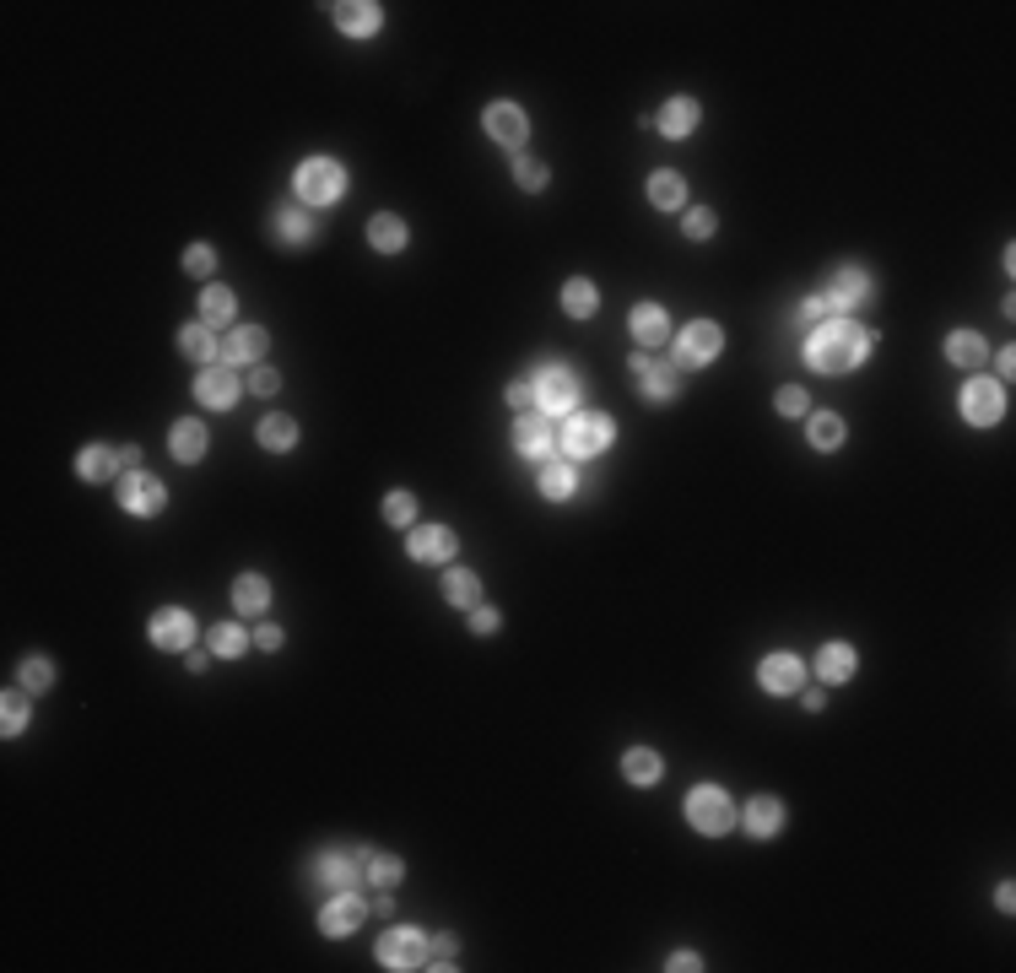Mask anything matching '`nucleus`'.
<instances>
[{
	"label": "nucleus",
	"mask_w": 1016,
	"mask_h": 973,
	"mask_svg": "<svg viewBox=\"0 0 1016 973\" xmlns=\"http://www.w3.org/2000/svg\"><path fill=\"white\" fill-rule=\"evenodd\" d=\"M854 649L849 644H822V655H817V676L822 682H854Z\"/></svg>",
	"instance_id": "nucleus-25"
},
{
	"label": "nucleus",
	"mask_w": 1016,
	"mask_h": 973,
	"mask_svg": "<svg viewBox=\"0 0 1016 973\" xmlns=\"http://www.w3.org/2000/svg\"><path fill=\"white\" fill-rule=\"evenodd\" d=\"M687 822H692L698 833H708V838L730 833V828H735V806H730V795L719 790V784H698V790L687 795Z\"/></svg>",
	"instance_id": "nucleus-3"
},
{
	"label": "nucleus",
	"mask_w": 1016,
	"mask_h": 973,
	"mask_svg": "<svg viewBox=\"0 0 1016 973\" xmlns=\"http://www.w3.org/2000/svg\"><path fill=\"white\" fill-rule=\"evenodd\" d=\"M514 444H519V455H530V460H552V417H541V411H525L519 417V428H514Z\"/></svg>",
	"instance_id": "nucleus-14"
},
{
	"label": "nucleus",
	"mask_w": 1016,
	"mask_h": 973,
	"mask_svg": "<svg viewBox=\"0 0 1016 973\" xmlns=\"http://www.w3.org/2000/svg\"><path fill=\"white\" fill-rule=\"evenodd\" d=\"M573 465L568 460H546L541 465V498H552V503H563V498H573Z\"/></svg>",
	"instance_id": "nucleus-30"
},
{
	"label": "nucleus",
	"mask_w": 1016,
	"mask_h": 973,
	"mask_svg": "<svg viewBox=\"0 0 1016 973\" xmlns=\"http://www.w3.org/2000/svg\"><path fill=\"white\" fill-rule=\"evenodd\" d=\"M514 173H519V184H525V190H541V184H546V168L536 163V157H519Z\"/></svg>",
	"instance_id": "nucleus-51"
},
{
	"label": "nucleus",
	"mask_w": 1016,
	"mask_h": 973,
	"mask_svg": "<svg viewBox=\"0 0 1016 973\" xmlns=\"http://www.w3.org/2000/svg\"><path fill=\"white\" fill-rule=\"evenodd\" d=\"M298 195L309 206H336L346 195V168L336 157H309V163L298 168Z\"/></svg>",
	"instance_id": "nucleus-2"
},
{
	"label": "nucleus",
	"mask_w": 1016,
	"mask_h": 973,
	"mask_svg": "<svg viewBox=\"0 0 1016 973\" xmlns=\"http://www.w3.org/2000/svg\"><path fill=\"white\" fill-rule=\"evenodd\" d=\"M6 709H0V730H6V736H22V730H28V692H6Z\"/></svg>",
	"instance_id": "nucleus-43"
},
{
	"label": "nucleus",
	"mask_w": 1016,
	"mask_h": 973,
	"mask_svg": "<svg viewBox=\"0 0 1016 973\" xmlns=\"http://www.w3.org/2000/svg\"><path fill=\"white\" fill-rule=\"evenodd\" d=\"M827 314H833V303H827L822 292H817V298H806V303H800V319H811V325H822Z\"/></svg>",
	"instance_id": "nucleus-54"
},
{
	"label": "nucleus",
	"mask_w": 1016,
	"mask_h": 973,
	"mask_svg": "<svg viewBox=\"0 0 1016 973\" xmlns=\"http://www.w3.org/2000/svg\"><path fill=\"white\" fill-rule=\"evenodd\" d=\"M595 303H600V292H595V282H584V276H573V282L563 287V309H568L573 319H590Z\"/></svg>",
	"instance_id": "nucleus-35"
},
{
	"label": "nucleus",
	"mask_w": 1016,
	"mask_h": 973,
	"mask_svg": "<svg viewBox=\"0 0 1016 973\" xmlns=\"http://www.w3.org/2000/svg\"><path fill=\"white\" fill-rule=\"evenodd\" d=\"M357 865H363V876L373 887H395L400 882V860L395 855H357Z\"/></svg>",
	"instance_id": "nucleus-42"
},
{
	"label": "nucleus",
	"mask_w": 1016,
	"mask_h": 973,
	"mask_svg": "<svg viewBox=\"0 0 1016 973\" xmlns=\"http://www.w3.org/2000/svg\"><path fill=\"white\" fill-rule=\"evenodd\" d=\"M806 406H811V401H806V390H800V384H784V390H779V411H784V417H806Z\"/></svg>",
	"instance_id": "nucleus-49"
},
{
	"label": "nucleus",
	"mask_w": 1016,
	"mask_h": 973,
	"mask_svg": "<svg viewBox=\"0 0 1016 973\" xmlns=\"http://www.w3.org/2000/svg\"><path fill=\"white\" fill-rule=\"evenodd\" d=\"M233 606L244 611V617H260V611L271 606V584H265L260 573H244V579L233 584Z\"/></svg>",
	"instance_id": "nucleus-26"
},
{
	"label": "nucleus",
	"mask_w": 1016,
	"mask_h": 973,
	"mask_svg": "<svg viewBox=\"0 0 1016 973\" xmlns=\"http://www.w3.org/2000/svg\"><path fill=\"white\" fill-rule=\"evenodd\" d=\"M222 352H227V363H233V368H244V363H260V357H265V330H254V325H238L233 336H227V346H222Z\"/></svg>",
	"instance_id": "nucleus-23"
},
{
	"label": "nucleus",
	"mask_w": 1016,
	"mask_h": 973,
	"mask_svg": "<svg viewBox=\"0 0 1016 973\" xmlns=\"http://www.w3.org/2000/svg\"><path fill=\"white\" fill-rule=\"evenodd\" d=\"M471 633H498V611L476 601V606H471Z\"/></svg>",
	"instance_id": "nucleus-53"
},
{
	"label": "nucleus",
	"mask_w": 1016,
	"mask_h": 973,
	"mask_svg": "<svg viewBox=\"0 0 1016 973\" xmlns=\"http://www.w3.org/2000/svg\"><path fill=\"white\" fill-rule=\"evenodd\" d=\"M260 444L271 449V455H287V449L298 444V422L292 417H265L260 422Z\"/></svg>",
	"instance_id": "nucleus-34"
},
{
	"label": "nucleus",
	"mask_w": 1016,
	"mask_h": 973,
	"mask_svg": "<svg viewBox=\"0 0 1016 973\" xmlns=\"http://www.w3.org/2000/svg\"><path fill=\"white\" fill-rule=\"evenodd\" d=\"M962 417L973 422V428H989V422L1006 417V384L1000 379H968V390H962Z\"/></svg>",
	"instance_id": "nucleus-7"
},
{
	"label": "nucleus",
	"mask_w": 1016,
	"mask_h": 973,
	"mask_svg": "<svg viewBox=\"0 0 1016 973\" xmlns=\"http://www.w3.org/2000/svg\"><path fill=\"white\" fill-rule=\"evenodd\" d=\"M233 319V292L227 287H206L200 292V325H227Z\"/></svg>",
	"instance_id": "nucleus-36"
},
{
	"label": "nucleus",
	"mask_w": 1016,
	"mask_h": 973,
	"mask_svg": "<svg viewBox=\"0 0 1016 973\" xmlns=\"http://www.w3.org/2000/svg\"><path fill=\"white\" fill-rule=\"evenodd\" d=\"M368 244L384 249V255H395V249H406V222L390 217V211H379V217L368 222Z\"/></svg>",
	"instance_id": "nucleus-29"
},
{
	"label": "nucleus",
	"mask_w": 1016,
	"mask_h": 973,
	"mask_svg": "<svg viewBox=\"0 0 1016 973\" xmlns=\"http://www.w3.org/2000/svg\"><path fill=\"white\" fill-rule=\"evenodd\" d=\"M152 644L157 649H190V638H195V617L190 611H179V606H168V611H157L152 617Z\"/></svg>",
	"instance_id": "nucleus-13"
},
{
	"label": "nucleus",
	"mask_w": 1016,
	"mask_h": 973,
	"mask_svg": "<svg viewBox=\"0 0 1016 973\" xmlns=\"http://www.w3.org/2000/svg\"><path fill=\"white\" fill-rule=\"evenodd\" d=\"M481 125H487V136H492V141H503L508 152H514V146L525 141V130H530V125H525V114H519L514 103H492V109L481 114Z\"/></svg>",
	"instance_id": "nucleus-17"
},
{
	"label": "nucleus",
	"mask_w": 1016,
	"mask_h": 973,
	"mask_svg": "<svg viewBox=\"0 0 1016 973\" xmlns=\"http://www.w3.org/2000/svg\"><path fill=\"white\" fill-rule=\"evenodd\" d=\"M17 676H22V692H44L49 682H55V671H49V660H44V655H28Z\"/></svg>",
	"instance_id": "nucleus-44"
},
{
	"label": "nucleus",
	"mask_w": 1016,
	"mask_h": 973,
	"mask_svg": "<svg viewBox=\"0 0 1016 973\" xmlns=\"http://www.w3.org/2000/svg\"><path fill=\"white\" fill-rule=\"evenodd\" d=\"M319 882L352 892V882H357V860H352V855H325V860H319Z\"/></svg>",
	"instance_id": "nucleus-41"
},
{
	"label": "nucleus",
	"mask_w": 1016,
	"mask_h": 973,
	"mask_svg": "<svg viewBox=\"0 0 1016 973\" xmlns=\"http://www.w3.org/2000/svg\"><path fill=\"white\" fill-rule=\"evenodd\" d=\"M179 352H184V357H200V363H206V357H217V336H211V325H184V330H179Z\"/></svg>",
	"instance_id": "nucleus-40"
},
{
	"label": "nucleus",
	"mask_w": 1016,
	"mask_h": 973,
	"mask_svg": "<svg viewBox=\"0 0 1016 973\" xmlns=\"http://www.w3.org/2000/svg\"><path fill=\"white\" fill-rule=\"evenodd\" d=\"M114 471H119V455H114V449H103V444H92V449L76 455V476H82V482H109Z\"/></svg>",
	"instance_id": "nucleus-27"
},
{
	"label": "nucleus",
	"mask_w": 1016,
	"mask_h": 973,
	"mask_svg": "<svg viewBox=\"0 0 1016 973\" xmlns=\"http://www.w3.org/2000/svg\"><path fill=\"white\" fill-rule=\"evenodd\" d=\"M363 919H368L363 898H357V892H336V898L319 909V930H325V936H352Z\"/></svg>",
	"instance_id": "nucleus-12"
},
{
	"label": "nucleus",
	"mask_w": 1016,
	"mask_h": 973,
	"mask_svg": "<svg viewBox=\"0 0 1016 973\" xmlns=\"http://www.w3.org/2000/svg\"><path fill=\"white\" fill-rule=\"evenodd\" d=\"M249 390L254 395H276V390H282V373H276V368H249Z\"/></svg>",
	"instance_id": "nucleus-50"
},
{
	"label": "nucleus",
	"mask_w": 1016,
	"mask_h": 973,
	"mask_svg": "<svg viewBox=\"0 0 1016 973\" xmlns=\"http://www.w3.org/2000/svg\"><path fill=\"white\" fill-rule=\"evenodd\" d=\"M141 465V449L136 444H119V471H136Z\"/></svg>",
	"instance_id": "nucleus-56"
},
{
	"label": "nucleus",
	"mask_w": 1016,
	"mask_h": 973,
	"mask_svg": "<svg viewBox=\"0 0 1016 973\" xmlns=\"http://www.w3.org/2000/svg\"><path fill=\"white\" fill-rule=\"evenodd\" d=\"M784 828V806L773 801V795H757V801H746V833L752 838H773Z\"/></svg>",
	"instance_id": "nucleus-22"
},
{
	"label": "nucleus",
	"mask_w": 1016,
	"mask_h": 973,
	"mask_svg": "<svg viewBox=\"0 0 1016 973\" xmlns=\"http://www.w3.org/2000/svg\"><path fill=\"white\" fill-rule=\"evenodd\" d=\"M244 649H249V638H244V628H238V622H217V628H211V655L238 660Z\"/></svg>",
	"instance_id": "nucleus-37"
},
{
	"label": "nucleus",
	"mask_w": 1016,
	"mask_h": 973,
	"mask_svg": "<svg viewBox=\"0 0 1016 973\" xmlns=\"http://www.w3.org/2000/svg\"><path fill=\"white\" fill-rule=\"evenodd\" d=\"M195 401H206L211 411H227L238 401V379H233V368H222V363H206L195 373Z\"/></svg>",
	"instance_id": "nucleus-11"
},
{
	"label": "nucleus",
	"mask_w": 1016,
	"mask_h": 973,
	"mask_svg": "<svg viewBox=\"0 0 1016 973\" xmlns=\"http://www.w3.org/2000/svg\"><path fill=\"white\" fill-rule=\"evenodd\" d=\"M806 438H811V449H838V444H844V417H833V411H822V417H811Z\"/></svg>",
	"instance_id": "nucleus-38"
},
{
	"label": "nucleus",
	"mask_w": 1016,
	"mask_h": 973,
	"mask_svg": "<svg viewBox=\"0 0 1016 973\" xmlns=\"http://www.w3.org/2000/svg\"><path fill=\"white\" fill-rule=\"evenodd\" d=\"M995 368H1000V379H1011V368H1016V352H1000V357H995Z\"/></svg>",
	"instance_id": "nucleus-58"
},
{
	"label": "nucleus",
	"mask_w": 1016,
	"mask_h": 973,
	"mask_svg": "<svg viewBox=\"0 0 1016 973\" xmlns=\"http://www.w3.org/2000/svg\"><path fill=\"white\" fill-rule=\"evenodd\" d=\"M379 22H384V11L373 6V0H346V6H336V28L352 33V38H373Z\"/></svg>",
	"instance_id": "nucleus-19"
},
{
	"label": "nucleus",
	"mask_w": 1016,
	"mask_h": 973,
	"mask_svg": "<svg viewBox=\"0 0 1016 973\" xmlns=\"http://www.w3.org/2000/svg\"><path fill=\"white\" fill-rule=\"evenodd\" d=\"M665 968H671V973H692V968H703V963H698V957H692V952H676V957H671V963H665Z\"/></svg>",
	"instance_id": "nucleus-57"
},
{
	"label": "nucleus",
	"mask_w": 1016,
	"mask_h": 973,
	"mask_svg": "<svg viewBox=\"0 0 1016 973\" xmlns=\"http://www.w3.org/2000/svg\"><path fill=\"white\" fill-rule=\"evenodd\" d=\"M406 552L417 557V563H449L454 557V530H444V525H417L406 536Z\"/></svg>",
	"instance_id": "nucleus-15"
},
{
	"label": "nucleus",
	"mask_w": 1016,
	"mask_h": 973,
	"mask_svg": "<svg viewBox=\"0 0 1016 973\" xmlns=\"http://www.w3.org/2000/svg\"><path fill=\"white\" fill-rule=\"evenodd\" d=\"M444 601H449V606H465V611H471V606L481 601V579H476V573H465V568L444 573Z\"/></svg>",
	"instance_id": "nucleus-31"
},
{
	"label": "nucleus",
	"mask_w": 1016,
	"mask_h": 973,
	"mask_svg": "<svg viewBox=\"0 0 1016 973\" xmlns=\"http://www.w3.org/2000/svg\"><path fill=\"white\" fill-rule=\"evenodd\" d=\"M254 644H260V649H282V628H271V622H265V628L254 633Z\"/></svg>",
	"instance_id": "nucleus-55"
},
{
	"label": "nucleus",
	"mask_w": 1016,
	"mask_h": 973,
	"mask_svg": "<svg viewBox=\"0 0 1016 973\" xmlns=\"http://www.w3.org/2000/svg\"><path fill=\"white\" fill-rule=\"evenodd\" d=\"M681 233H687L692 244H703V238H714V211H708V206L687 211V222H681Z\"/></svg>",
	"instance_id": "nucleus-46"
},
{
	"label": "nucleus",
	"mask_w": 1016,
	"mask_h": 973,
	"mask_svg": "<svg viewBox=\"0 0 1016 973\" xmlns=\"http://www.w3.org/2000/svg\"><path fill=\"white\" fill-rule=\"evenodd\" d=\"M163 503H168V487L157 482V476H146V471H125L119 476V509L125 514H163Z\"/></svg>",
	"instance_id": "nucleus-8"
},
{
	"label": "nucleus",
	"mask_w": 1016,
	"mask_h": 973,
	"mask_svg": "<svg viewBox=\"0 0 1016 973\" xmlns=\"http://www.w3.org/2000/svg\"><path fill=\"white\" fill-rule=\"evenodd\" d=\"M946 357H952L957 368H984V336H973V330H952L946 336Z\"/></svg>",
	"instance_id": "nucleus-28"
},
{
	"label": "nucleus",
	"mask_w": 1016,
	"mask_h": 973,
	"mask_svg": "<svg viewBox=\"0 0 1016 973\" xmlns=\"http://www.w3.org/2000/svg\"><path fill=\"white\" fill-rule=\"evenodd\" d=\"M379 957L384 968H395V973H406V968H422L427 963V941H422V930H384L379 936Z\"/></svg>",
	"instance_id": "nucleus-9"
},
{
	"label": "nucleus",
	"mask_w": 1016,
	"mask_h": 973,
	"mask_svg": "<svg viewBox=\"0 0 1016 973\" xmlns=\"http://www.w3.org/2000/svg\"><path fill=\"white\" fill-rule=\"evenodd\" d=\"M384 519H390V525H417V498H411V492H390V498H384Z\"/></svg>",
	"instance_id": "nucleus-45"
},
{
	"label": "nucleus",
	"mask_w": 1016,
	"mask_h": 973,
	"mask_svg": "<svg viewBox=\"0 0 1016 973\" xmlns=\"http://www.w3.org/2000/svg\"><path fill=\"white\" fill-rule=\"evenodd\" d=\"M557 444H563L573 460H590V455H600V449L611 444V417H600V411H573Z\"/></svg>",
	"instance_id": "nucleus-4"
},
{
	"label": "nucleus",
	"mask_w": 1016,
	"mask_h": 973,
	"mask_svg": "<svg viewBox=\"0 0 1016 973\" xmlns=\"http://www.w3.org/2000/svg\"><path fill=\"white\" fill-rule=\"evenodd\" d=\"M654 125H660L671 141L692 136V130H698V98H671L660 114H654Z\"/></svg>",
	"instance_id": "nucleus-21"
},
{
	"label": "nucleus",
	"mask_w": 1016,
	"mask_h": 973,
	"mask_svg": "<svg viewBox=\"0 0 1016 973\" xmlns=\"http://www.w3.org/2000/svg\"><path fill=\"white\" fill-rule=\"evenodd\" d=\"M633 336H638V346H660L671 336V319H665L660 303H638L633 309Z\"/></svg>",
	"instance_id": "nucleus-24"
},
{
	"label": "nucleus",
	"mask_w": 1016,
	"mask_h": 973,
	"mask_svg": "<svg viewBox=\"0 0 1016 973\" xmlns=\"http://www.w3.org/2000/svg\"><path fill=\"white\" fill-rule=\"evenodd\" d=\"M530 384H536V406H541V417H573V401H579V379H573L568 368H541Z\"/></svg>",
	"instance_id": "nucleus-6"
},
{
	"label": "nucleus",
	"mask_w": 1016,
	"mask_h": 973,
	"mask_svg": "<svg viewBox=\"0 0 1016 973\" xmlns=\"http://www.w3.org/2000/svg\"><path fill=\"white\" fill-rule=\"evenodd\" d=\"M871 352V330H860L854 319H822L806 341V363L817 373H849Z\"/></svg>",
	"instance_id": "nucleus-1"
},
{
	"label": "nucleus",
	"mask_w": 1016,
	"mask_h": 973,
	"mask_svg": "<svg viewBox=\"0 0 1016 973\" xmlns=\"http://www.w3.org/2000/svg\"><path fill=\"white\" fill-rule=\"evenodd\" d=\"M633 379L649 401H671L676 384H681V368L676 363H660V357H633Z\"/></svg>",
	"instance_id": "nucleus-10"
},
{
	"label": "nucleus",
	"mask_w": 1016,
	"mask_h": 973,
	"mask_svg": "<svg viewBox=\"0 0 1016 973\" xmlns=\"http://www.w3.org/2000/svg\"><path fill=\"white\" fill-rule=\"evenodd\" d=\"M168 444H173V460H184V465H195V460H206V444H211V433H206V422H195V417H184V422H173V433H168Z\"/></svg>",
	"instance_id": "nucleus-18"
},
{
	"label": "nucleus",
	"mask_w": 1016,
	"mask_h": 973,
	"mask_svg": "<svg viewBox=\"0 0 1016 973\" xmlns=\"http://www.w3.org/2000/svg\"><path fill=\"white\" fill-rule=\"evenodd\" d=\"M276 238H282V244H309V238H314V222H309V211H298V206H282V211H276Z\"/></svg>",
	"instance_id": "nucleus-32"
},
{
	"label": "nucleus",
	"mask_w": 1016,
	"mask_h": 973,
	"mask_svg": "<svg viewBox=\"0 0 1016 973\" xmlns=\"http://www.w3.org/2000/svg\"><path fill=\"white\" fill-rule=\"evenodd\" d=\"M681 195H687V184H681V173H671V168H660L649 179V201L660 206V211H676L681 206Z\"/></svg>",
	"instance_id": "nucleus-33"
},
{
	"label": "nucleus",
	"mask_w": 1016,
	"mask_h": 973,
	"mask_svg": "<svg viewBox=\"0 0 1016 973\" xmlns=\"http://www.w3.org/2000/svg\"><path fill=\"white\" fill-rule=\"evenodd\" d=\"M508 406H514L519 417H525V411L536 406V384H508Z\"/></svg>",
	"instance_id": "nucleus-52"
},
{
	"label": "nucleus",
	"mask_w": 1016,
	"mask_h": 973,
	"mask_svg": "<svg viewBox=\"0 0 1016 973\" xmlns=\"http://www.w3.org/2000/svg\"><path fill=\"white\" fill-rule=\"evenodd\" d=\"M184 271H190V276H206V271H217V255H211L206 244L184 249Z\"/></svg>",
	"instance_id": "nucleus-48"
},
{
	"label": "nucleus",
	"mask_w": 1016,
	"mask_h": 973,
	"mask_svg": "<svg viewBox=\"0 0 1016 973\" xmlns=\"http://www.w3.org/2000/svg\"><path fill=\"white\" fill-rule=\"evenodd\" d=\"M871 292V282H865V271L860 265H844V271H833V282H827V292L822 298L833 303V309H854V303Z\"/></svg>",
	"instance_id": "nucleus-20"
},
{
	"label": "nucleus",
	"mask_w": 1016,
	"mask_h": 973,
	"mask_svg": "<svg viewBox=\"0 0 1016 973\" xmlns=\"http://www.w3.org/2000/svg\"><path fill=\"white\" fill-rule=\"evenodd\" d=\"M622 773L633 784H654V779H660V757H654L649 746H633V752L622 757Z\"/></svg>",
	"instance_id": "nucleus-39"
},
{
	"label": "nucleus",
	"mask_w": 1016,
	"mask_h": 973,
	"mask_svg": "<svg viewBox=\"0 0 1016 973\" xmlns=\"http://www.w3.org/2000/svg\"><path fill=\"white\" fill-rule=\"evenodd\" d=\"M757 682L768 687V692H800L806 687V660H795V655H768L757 665Z\"/></svg>",
	"instance_id": "nucleus-16"
},
{
	"label": "nucleus",
	"mask_w": 1016,
	"mask_h": 973,
	"mask_svg": "<svg viewBox=\"0 0 1016 973\" xmlns=\"http://www.w3.org/2000/svg\"><path fill=\"white\" fill-rule=\"evenodd\" d=\"M454 957H460V941H454V936L427 941V968H454Z\"/></svg>",
	"instance_id": "nucleus-47"
},
{
	"label": "nucleus",
	"mask_w": 1016,
	"mask_h": 973,
	"mask_svg": "<svg viewBox=\"0 0 1016 973\" xmlns=\"http://www.w3.org/2000/svg\"><path fill=\"white\" fill-rule=\"evenodd\" d=\"M719 346H725V330H719L714 319H692V325H681V336H676V368L714 363Z\"/></svg>",
	"instance_id": "nucleus-5"
}]
</instances>
